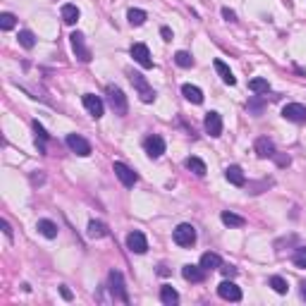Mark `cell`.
I'll use <instances>...</instances> for the list:
<instances>
[{"label":"cell","instance_id":"1","mask_svg":"<svg viewBox=\"0 0 306 306\" xmlns=\"http://www.w3.org/2000/svg\"><path fill=\"white\" fill-rule=\"evenodd\" d=\"M106 96H108V106L112 108L115 115L124 118V115L130 112V100H127V96H124V91H122L120 86L108 84V86H106Z\"/></svg>","mask_w":306,"mask_h":306},{"label":"cell","instance_id":"2","mask_svg":"<svg viewBox=\"0 0 306 306\" xmlns=\"http://www.w3.org/2000/svg\"><path fill=\"white\" fill-rule=\"evenodd\" d=\"M108 290L115 302L120 304H130V292H127V284H124V278H122L120 270H110L108 275Z\"/></svg>","mask_w":306,"mask_h":306},{"label":"cell","instance_id":"3","mask_svg":"<svg viewBox=\"0 0 306 306\" xmlns=\"http://www.w3.org/2000/svg\"><path fill=\"white\" fill-rule=\"evenodd\" d=\"M130 82L132 86L136 88V96L142 98V103H153L156 100V91H153V86L146 82V76L142 74V72H134V70H130Z\"/></svg>","mask_w":306,"mask_h":306},{"label":"cell","instance_id":"4","mask_svg":"<svg viewBox=\"0 0 306 306\" xmlns=\"http://www.w3.org/2000/svg\"><path fill=\"white\" fill-rule=\"evenodd\" d=\"M172 240H175L177 246H182V249H192V246L196 244V240H198L196 228H194L192 222H182V225H177L175 228Z\"/></svg>","mask_w":306,"mask_h":306},{"label":"cell","instance_id":"5","mask_svg":"<svg viewBox=\"0 0 306 306\" xmlns=\"http://www.w3.org/2000/svg\"><path fill=\"white\" fill-rule=\"evenodd\" d=\"M70 41H72V50H74L76 60H79V62H91V58H94V55H91V50H88L84 34H82V32H74L72 36H70Z\"/></svg>","mask_w":306,"mask_h":306},{"label":"cell","instance_id":"6","mask_svg":"<svg viewBox=\"0 0 306 306\" xmlns=\"http://www.w3.org/2000/svg\"><path fill=\"white\" fill-rule=\"evenodd\" d=\"M144 151H146L148 158L158 160V158L165 153V139L160 136V134H151V136H146V139H144Z\"/></svg>","mask_w":306,"mask_h":306},{"label":"cell","instance_id":"7","mask_svg":"<svg viewBox=\"0 0 306 306\" xmlns=\"http://www.w3.org/2000/svg\"><path fill=\"white\" fill-rule=\"evenodd\" d=\"M112 172L118 175V180H120V182H122L124 186H127V189H130V186H134L136 182H139V172H134V170H132L130 165L120 163V160H118V163L112 165Z\"/></svg>","mask_w":306,"mask_h":306},{"label":"cell","instance_id":"8","mask_svg":"<svg viewBox=\"0 0 306 306\" xmlns=\"http://www.w3.org/2000/svg\"><path fill=\"white\" fill-rule=\"evenodd\" d=\"M130 53H132V58H134L136 65H142L144 70H153V58H151V50H148L146 44H134Z\"/></svg>","mask_w":306,"mask_h":306},{"label":"cell","instance_id":"9","mask_svg":"<svg viewBox=\"0 0 306 306\" xmlns=\"http://www.w3.org/2000/svg\"><path fill=\"white\" fill-rule=\"evenodd\" d=\"M204 130H206V134H210L213 139L222 136V115L216 112V110L206 112V118H204Z\"/></svg>","mask_w":306,"mask_h":306},{"label":"cell","instance_id":"10","mask_svg":"<svg viewBox=\"0 0 306 306\" xmlns=\"http://www.w3.org/2000/svg\"><path fill=\"white\" fill-rule=\"evenodd\" d=\"M127 249H130L132 254H146L148 252V240H146V234L144 232H139V230H134V232H130L127 234Z\"/></svg>","mask_w":306,"mask_h":306},{"label":"cell","instance_id":"11","mask_svg":"<svg viewBox=\"0 0 306 306\" xmlns=\"http://www.w3.org/2000/svg\"><path fill=\"white\" fill-rule=\"evenodd\" d=\"M282 118L287 122H294V124H304L306 122V106H302V103H287L282 108Z\"/></svg>","mask_w":306,"mask_h":306},{"label":"cell","instance_id":"12","mask_svg":"<svg viewBox=\"0 0 306 306\" xmlns=\"http://www.w3.org/2000/svg\"><path fill=\"white\" fill-rule=\"evenodd\" d=\"M67 148L72 153H76V156H82V158H86V156H91V144L84 139V136H79V134H70L65 139Z\"/></svg>","mask_w":306,"mask_h":306},{"label":"cell","instance_id":"13","mask_svg":"<svg viewBox=\"0 0 306 306\" xmlns=\"http://www.w3.org/2000/svg\"><path fill=\"white\" fill-rule=\"evenodd\" d=\"M218 296L225 299V302H242V290L232 282L230 278H225V280L218 284Z\"/></svg>","mask_w":306,"mask_h":306},{"label":"cell","instance_id":"14","mask_svg":"<svg viewBox=\"0 0 306 306\" xmlns=\"http://www.w3.org/2000/svg\"><path fill=\"white\" fill-rule=\"evenodd\" d=\"M84 108L88 110V115H91L94 120H100L103 112H106V103H103L96 94H84Z\"/></svg>","mask_w":306,"mask_h":306},{"label":"cell","instance_id":"15","mask_svg":"<svg viewBox=\"0 0 306 306\" xmlns=\"http://www.w3.org/2000/svg\"><path fill=\"white\" fill-rule=\"evenodd\" d=\"M254 151H256V156L258 158H275V144H273V139H268V136H258L256 139V144H254Z\"/></svg>","mask_w":306,"mask_h":306},{"label":"cell","instance_id":"16","mask_svg":"<svg viewBox=\"0 0 306 306\" xmlns=\"http://www.w3.org/2000/svg\"><path fill=\"white\" fill-rule=\"evenodd\" d=\"M182 278H184L186 282H204L206 280V270L201 268V266H194V263H186L184 268H182Z\"/></svg>","mask_w":306,"mask_h":306},{"label":"cell","instance_id":"17","mask_svg":"<svg viewBox=\"0 0 306 306\" xmlns=\"http://www.w3.org/2000/svg\"><path fill=\"white\" fill-rule=\"evenodd\" d=\"M225 180L234 186H246V175H244V170L240 165H228L225 168Z\"/></svg>","mask_w":306,"mask_h":306},{"label":"cell","instance_id":"18","mask_svg":"<svg viewBox=\"0 0 306 306\" xmlns=\"http://www.w3.org/2000/svg\"><path fill=\"white\" fill-rule=\"evenodd\" d=\"M184 168L189 170V172H194L196 177H206V172H208L206 163H204L201 158H196V156H189V158L184 160Z\"/></svg>","mask_w":306,"mask_h":306},{"label":"cell","instance_id":"19","mask_svg":"<svg viewBox=\"0 0 306 306\" xmlns=\"http://www.w3.org/2000/svg\"><path fill=\"white\" fill-rule=\"evenodd\" d=\"M198 266L206 270V273H210V270H220V266H222V261H220V256L218 254H213V252H208L201 256V261H198Z\"/></svg>","mask_w":306,"mask_h":306},{"label":"cell","instance_id":"20","mask_svg":"<svg viewBox=\"0 0 306 306\" xmlns=\"http://www.w3.org/2000/svg\"><path fill=\"white\" fill-rule=\"evenodd\" d=\"M182 96H184L189 103H194V106H201V103H204V91L198 86H194V84H184V86H182Z\"/></svg>","mask_w":306,"mask_h":306},{"label":"cell","instance_id":"21","mask_svg":"<svg viewBox=\"0 0 306 306\" xmlns=\"http://www.w3.org/2000/svg\"><path fill=\"white\" fill-rule=\"evenodd\" d=\"M213 67H216V72H218L220 79H222L228 86H234V84H237V76L232 74V70H230V67L225 65L222 60H216V62H213Z\"/></svg>","mask_w":306,"mask_h":306},{"label":"cell","instance_id":"22","mask_svg":"<svg viewBox=\"0 0 306 306\" xmlns=\"http://www.w3.org/2000/svg\"><path fill=\"white\" fill-rule=\"evenodd\" d=\"M110 230L106 222H100V220H91L88 222V237L91 240H103V237H108Z\"/></svg>","mask_w":306,"mask_h":306},{"label":"cell","instance_id":"23","mask_svg":"<svg viewBox=\"0 0 306 306\" xmlns=\"http://www.w3.org/2000/svg\"><path fill=\"white\" fill-rule=\"evenodd\" d=\"M34 132H36V148H38V153H46V142H50V134L46 132V127L38 120L34 122Z\"/></svg>","mask_w":306,"mask_h":306},{"label":"cell","instance_id":"24","mask_svg":"<svg viewBox=\"0 0 306 306\" xmlns=\"http://www.w3.org/2000/svg\"><path fill=\"white\" fill-rule=\"evenodd\" d=\"M160 302H163L165 306L180 304V294H177V290L172 284H163V287H160Z\"/></svg>","mask_w":306,"mask_h":306},{"label":"cell","instance_id":"25","mask_svg":"<svg viewBox=\"0 0 306 306\" xmlns=\"http://www.w3.org/2000/svg\"><path fill=\"white\" fill-rule=\"evenodd\" d=\"M60 14H62V22H65V24H76V22H79V17H82L79 8H76V5H72V2L62 5Z\"/></svg>","mask_w":306,"mask_h":306},{"label":"cell","instance_id":"26","mask_svg":"<svg viewBox=\"0 0 306 306\" xmlns=\"http://www.w3.org/2000/svg\"><path fill=\"white\" fill-rule=\"evenodd\" d=\"M36 230H38V232L44 234L46 240H55V237H58V232H60V230H58V225H55L53 220H38Z\"/></svg>","mask_w":306,"mask_h":306},{"label":"cell","instance_id":"27","mask_svg":"<svg viewBox=\"0 0 306 306\" xmlns=\"http://www.w3.org/2000/svg\"><path fill=\"white\" fill-rule=\"evenodd\" d=\"M220 220H222V225H228V228H244V225H246V220L242 218V216H237V213H232V210H225V213L220 216Z\"/></svg>","mask_w":306,"mask_h":306},{"label":"cell","instance_id":"28","mask_svg":"<svg viewBox=\"0 0 306 306\" xmlns=\"http://www.w3.org/2000/svg\"><path fill=\"white\" fill-rule=\"evenodd\" d=\"M127 20H130L132 26H142V24H146L148 14H146L144 10H139V8H132V10L127 12Z\"/></svg>","mask_w":306,"mask_h":306},{"label":"cell","instance_id":"29","mask_svg":"<svg viewBox=\"0 0 306 306\" xmlns=\"http://www.w3.org/2000/svg\"><path fill=\"white\" fill-rule=\"evenodd\" d=\"M246 110L252 112V115H263V110H266V100H263V96H252L249 98V103H246Z\"/></svg>","mask_w":306,"mask_h":306},{"label":"cell","instance_id":"30","mask_svg":"<svg viewBox=\"0 0 306 306\" xmlns=\"http://www.w3.org/2000/svg\"><path fill=\"white\" fill-rule=\"evenodd\" d=\"M249 88H252L256 96H263V94L270 91V84H268V79H261V76H258V79H252V82H249Z\"/></svg>","mask_w":306,"mask_h":306},{"label":"cell","instance_id":"31","mask_svg":"<svg viewBox=\"0 0 306 306\" xmlns=\"http://www.w3.org/2000/svg\"><path fill=\"white\" fill-rule=\"evenodd\" d=\"M14 26H17V17H14L12 12H2V14H0V29H2V32H12Z\"/></svg>","mask_w":306,"mask_h":306},{"label":"cell","instance_id":"32","mask_svg":"<svg viewBox=\"0 0 306 306\" xmlns=\"http://www.w3.org/2000/svg\"><path fill=\"white\" fill-rule=\"evenodd\" d=\"M268 284L273 287V290L278 292V294H287V290H290V284H287V280H284V278H280V275H273V278L268 280Z\"/></svg>","mask_w":306,"mask_h":306},{"label":"cell","instance_id":"33","mask_svg":"<svg viewBox=\"0 0 306 306\" xmlns=\"http://www.w3.org/2000/svg\"><path fill=\"white\" fill-rule=\"evenodd\" d=\"M175 62L182 70H189V67H194V58H192V53H186V50H180V53H175Z\"/></svg>","mask_w":306,"mask_h":306},{"label":"cell","instance_id":"34","mask_svg":"<svg viewBox=\"0 0 306 306\" xmlns=\"http://www.w3.org/2000/svg\"><path fill=\"white\" fill-rule=\"evenodd\" d=\"M20 46L26 48V50H32L34 46H36V36H34L29 29H22V32H20Z\"/></svg>","mask_w":306,"mask_h":306},{"label":"cell","instance_id":"35","mask_svg":"<svg viewBox=\"0 0 306 306\" xmlns=\"http://www.w3.org/2000/svg\"><path fill=\"white\" fill-rule=\"evenodd\" d=\"M292 263H294L296 268H306V246H299L292 256Z\"/></svg>","mask_w":306,"mask_h":306},{"label":"cell","instance_id":"36","mask_svg":"<svg viewBox=\"0 0 306 306\" xmlns=\"http://www.w3.org/2000/svg\"><path fill=\"white\" fill-rule=\"evenodd\" d=\"M266 186H273V182L270 180H263L261 184H249V192L252 194H261V189H266Z\"/></svg>","mask_w":306,"mask_h":306},{"label":"cell","instance_id":"37","mask_svg":"<svg viewBox=\"0 0 306 306\" xmlns=\"http://www.w3.org/2000/svg\"><path fill=\"white\" fill-rule=\"evenodd\" d=\"M222 17H225L230 24H237V14H234V10H230V8H222Z\"/></svg>","mask_w":306,"mask_h":306},{"label":"cell","instance_id":"38","mask_svg":"<svg viewBox=\"0 0 306 306\" xmlns=\"http://www.w3.org/2000/svg\"><path fill=\"white\" fill-rule=\"evenodd\" d=\"M275 163H278V168H287V165L292 163V158H290V156H278V153H275Z\"/></svg>","mask_w":306,"mask_h":306},{"label":"cell","instance_id":"39","mask_svg":"<svg viewBox=\"0 0 306 306\" xmlns=\"http://www.w3.org/2000/svg\"><path fill=\"white\" fill-rule=\"evenodd\" d=\"M220 270H222V275H225V278H230V280L237 275V268H234V266H220Z\"/></svg>","mask_w":306,"mask_h":306},{"label":"cell","instance_id":"40","mask_svg":"<svg viewBox=\"0 0 306 306\" xmlns=\"http://www.w3.org/2000/svg\"><path fill=\"white\" fill-rule=\"evenodd\" d=\"M0 225H2V232H5V237H8V240H12V237H14V232H12V225H10V222H8V220H0Z\"/></svg>","mask_w":306,"mask_h":306},{"label":"cell","instance_id":"41","mask_svg":"<svg viewBox=\"0 0 306 306\" xmlns=\"http://www.w3.org/2000/svg\"><path fill=\"white\" fill-rule=\"evenodd\" d=\"M160 36H163V41H172V32H170V26H160Z\"/></svg>","mask_w":306,"mask_h":306},{"label":"cell","instance_id":"42","mask_svg":"<svg viewBox=\"0 0 306 306\" xmlns=\"http://www.w3.org/2000/svg\"><path fill=\"white\" fill-rule=\"evenodd\" d=\"M60 294H62V299H65V302H72V292H70V287H65V284H62V287H60Z\"/></svg>","mask_w":306,"mask_h":306},{"label":"cell","instance_id":"43","mask_svg":"<svg viewBox=\"0 0 306 306\" xmlns=\"http://www.w3.org/2000/svg\"><path fill=\"white\" fill-rule=\"evenodd\" d=\"M299 287H302V299H304V302H306V280H304V282H302V284H299Z\"/></svg>","mask_w":306,"mask_h":306}]
</instances>
